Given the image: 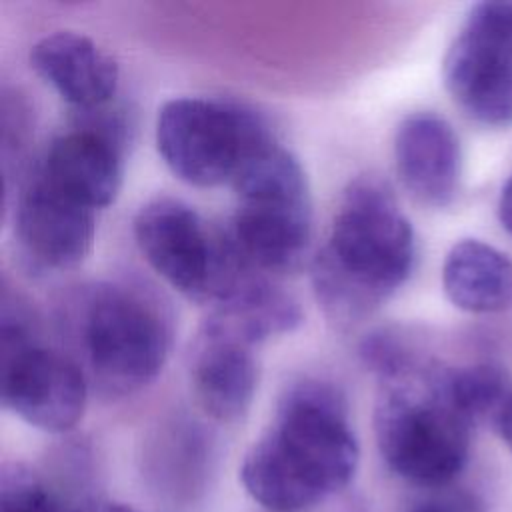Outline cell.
Returning <instances> with one entry per match:
<instances>
[{"label": "cell", "instance_id": "cell-1", "mask_svg": "<svg viewBox=\"0 0 512 512\" xmlns=\"http://www.w3.org/2000/svg\"><path fill=\"white\" fill-rule=\"evenodd\" d=\"M358 458L342 390L304 376L284 388L272 424L242 460L240 480L264 508L296 512L346 488Z\"/></svg>", "mask_w": 512, "mask_h": 512}, {"label": "cell", "instance_id": "cell-2", "mask_svg": "<svg viewBox=\"0 0 512 512\" xmlns=\"http://www.w3.org/2000/svg\"><path fill=\"white\" fill-rule=\"evenodd\" d=\"M414 258V230L394 190L376 174L356 176L310 262L316 302L330 322L358 324L408 280Z\"/></svg>", "mask_w": 512, "mask_h": 512}, {"label": "cell", "instance_id": "cell-3", "mask_svg": "<svg viewBox=\"0 0 512 512\" xmlns=\"http://www.w3.org/2000/svg\"><path fill=\"white\" fill-rule=\"evenodd\" d=\"M72 356L104 398L130 396L156 380L170 350V320L160 302L126 282L82 286L64 304Z\"/></svg>", "mask_w": 512, "mask_h": 512}, {"label": "cell", "instance_id": "cell-4", "mask_svg": "<svg viewBox=\"0 0 512 512\" xmlns=\"http://www.w3.org/2000/svg\"><path fill=\"white\" fill-rule=\"evenodd\" d=\"M470 430L450 392V368L414 358L380 378L374 434L398 476L424 486L450 482L468 460Z\"/></svg>", "mask_w": 512, "mask_h": 512}, {"label": "cell", "instance_id": "cell-5", "mask_svg": "<svg viewBox=\"0 0 512 512\" xmlns=\"http://www.w3.org/2000/svg\"><path fill=\"white\" fill-rule=\"evenodd\" d=\"M236 208L228 234L260 272H296L312 240V194L298 158L278 142L234 178Z\"/></svg>", "mask_w": 512, "mask_h": 512}, {"label": "cell", "instance_id": "cell-6", "mask_svg": "<svg viewBox=\"0 0 512 512\" xmlns=\"http://www.w3.org/2000/svg\"><path fill=\"white\" fill-rule=\"evenodd\" d=\"M276 144L252 108L210 98H172L156 118V148L182 182L210 188L234 182L256 154Z\"/></svg>", "mask_w": 512, "mask_h": 512}, {"label": "cell", "instance_id": "cell-7", "mask_svg": "<svg viewBox=\"0 0 512 512\" xmlns=\"http://www.w3.org/2000/svg\"><path fill=\"white\" fill-rule=\"evenodd\" d=\"M134 238L146 262L196 304L220 302L250 270L228 230L212 228L192 206L174 198L144 204Z\"/></svg>", "mask_w": 512, "mask_h": 512}, {"label": "cell", "instance_id": "cell-8", "mask_svg": "<svg viewBox=\"0 0 512 512\" xmlns=\"http://www.w3.org/2000/svg\"><path fill=\"white\" fill-rule=\"evenodd\" d=\"M88 378L66 352L46 346L30 312L2 296L0 398L4 408L44 432L74 428L86 408Z\"/></svg>", "mask_w": 512, "mask_h": 512}, {"label": "cell", "instance_id": "cell-9", "mask_svg": "<svg viewBox=\"0 0 512 512\" xmlns=\"http://www.w3.org/2000/svg\"><path fill=\"white\" fill-rule=\"evenodd\" d=\"M442 78L474 122L512 124V2H480L468 12L446 50Z\"/></svg>", "mask_w": 512, "mask_h": 512}, {"label": "cell", "instance_id": "cell-10", "mask_svg": "<svg viewBox=\"0 0 512 512\" xmlns=\"http://www.w3.org/2000/svg\"><path fill=\"white\" fill-rule=\"evenodd\" d=\"M94 232L96 210L58 190L32 166L14 206V240L22 260L38 272L74 268L90 254Z\"/></svg>", "mask_w": 512, "mask_h": 512}, {"label": "cell", "instance_id": "cell-11", "mask_svg": "<svg viewBox=\"0 0 512 512\" xmlns=\"http://www.w3.org/2000/svg\"><path fill=\"white\" fill-rule=\"evenodd\" d=\"M124 146L96 126L76 120L74 128L46 146L34 168L70 198L100 210L120 192Z\"/></svg>", "mask_w": 512, "mask_h": 512}, {"label": "cell", "instance_id": "cell-12", "mask_svg": "<svg viewBox=\"0 0 512 512\" xmlns=\"http://www.w3.org/2000/svg\"><path fill=\"white\" fill-rule=\"evenodd\" d=\"M394 162L402 186L420 204L450 206L460 190L462 150L452 124L434 112H412L394 134Z\"/></svg>", "mask_w": 512, "mask_h": 512}, {"label": "cell", "instance_id": "cell-13", "mask_svg": "<svg viewBox=\"0 0 512 512\" xmlns=\"http://www.w3.org/2000/svg\"><path fill=\"white\" fill-rule=\"evenodd\" d=\"M254 346L202 324L190 352V382L202 410L218 422L240 420L256 394Z\"/></svg>", "mask_w": 512, "mask_h": 512}, {"label": "cell", "instance_id": "cell-14", "mask_svg": "<svg viewBox=\"0 0 512 512\" xmlns=\"http://www.w3.org/2000/svg\"><path fill=\"white\" fill-rule=\"evenodd\" d=\"M30 66L76 110L110 104L118 88L114 58L78 32L62 30L40 38L30 50Z\"/></svg>", "mask_w": 512, "mask_h": 512}, {"label": "cell", "instance_id": "cell-15", "mask_svg": "<svg viewBox=\"0 0 512 512\" xmlns=\"http://www.w3.org/2000/svg\"><path fill=\"white\" fill-rule=\"evenodd\" d=\"M298 300L266 276L250 270L220 302L212 306L204 324L250 346L294 332L302 324Z\"/></svg>", "mask_w": 512, "mask_h": 512}, {"label": "cell", "instance_id": "cell-16", "mask_svg": "<svg viewBox=\"0 0 512 512\" xmlns=\"http://www.w3.org/2000/svg\"><path fill=\"white\" fill-rule=\"evenodd\" d=\"M442 286L460 310L504 312L512 308V258L492 244L464 238L444 258Z\"/></svg>", "mask_w": 512, "mask_h": 512}, {"label": "cell", "instance_id": "cell-17", "mask_svg": "<svg viewBox=\"0 0 512 512\" xmlns=\"http://www.w3.org/2000/svg\"><path fill=\"white\" fill-rule=\"evenodd\" d=\"M450 392L460 412L472 422L498 418L508 392V376L502 366L480 362L464 368H450Z\"/></svg>", "mask_w": 512, "mask_h": 512}, {"label": "cell", "instance_id": "cell-18", "mask_svg": "<svg viewBox=\"0 0 512 512\" xmlns=\"http://www.w3.org/2000/svg\"><path fill=\"white\" fill-rule=\"evenodd\" d=\"M0 512H66V508L32 468L8 462L0 470Z\"/></svg>", "mask_w": 512, "mask_h": 512}, {"label": "cell", "instance_id": "cell-19", "mask_svg": "<svg viewBox=\"0 0 512 512\" xmlns=\"http://www.w3.org/2000/svg\"><path fill=\"white\" fill-rule=\"evenodd\" d=\"M74 512H134L130 506L108 498H86Z\"/></svg>", "mask_w": 512, "mask_h": 512}, {"label": "cell", "instance_id": "cell-20", "mask_svg": "<svg viewBox=\"0 0 512 512\" xmlns=\"http://www.w3.org/2000/svg\"><path fill=\"white\" fill-rule=\"evenodd\" d=\"M498 218H500V224L512 234V174H510V178L504 182V186L500 190Z\"/></svg>", "mask_w": 512, "mask_h": 512}, {"label": "cell", "instance_id": "cell-21", "mask_svg": "<svg viewBox=\"0 0 512 512\" xmlns=\"http://www.w3.org/2000/svg\"><path fill=\"white\" fill-rule=\"evenodd\" d=\"M496 424H498V432H500L504 444L512 452V394L504 402V406H502V410H500V414L496 418Z\"/></svg>", "mask_w": 512, "mask_h": 512}, {"label": "cell", "instance_id": "cell-22", "mask_svg": "<svg viewBox=\"0 0 512 512\" xmlns=\"http://www.w3.org/2000/svg\"><path fill=\"white\" fill-rule=\"evenodd\" d=\"M410 512H452V510L446 506H440V504H422V506L412 508Z\"/></svg>", "mask_w": 512, "mask_h": 512}]
</instances>
